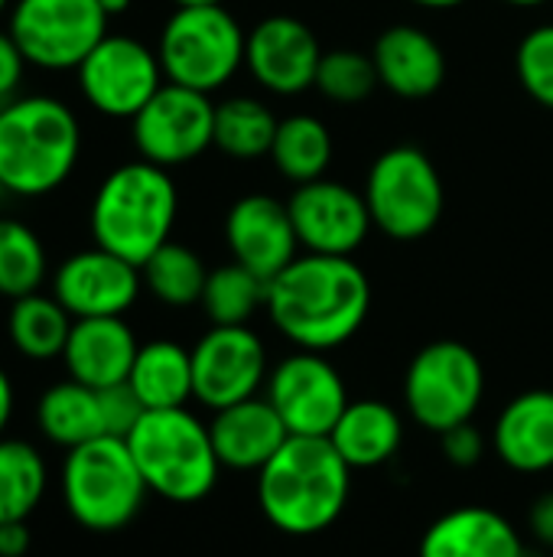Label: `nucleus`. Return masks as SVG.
<instances>
[{"instance_id": "nucleus-1", "label": "nucleus", "mask_w": 553, "mask_h": 557, "mask_svg": "<svg viewBox=\"0 0 553 557\" xmlns=\"http://www.w3.org/2000/svg\"><path fill=\"white\" fill-rule=\"evenodd\" d=\"M264 310L297 349L329 352L365 326L372 281L352 258L306 251L267 284Z\"/></svg>"}, {"instance_id": "nucleus-2", "label": "nucleus", "mask_w": 553, "mask_h": 557, "mask_svg": "<svg viewBox=\"0 0 553 557\" xmlns=\"http://www.w3.org/2000/svg\"><path fill=\"white\" fill-rule=\"evenodd\" d=\"M352 467L329 437H290L257 473V506L284 535L326 532L349 503Z\"/></svg>"}, {"instance_id": "nucleus-3", "label": "nucleus", "mask_w": 553, "mask_h": 557, "mask_svg": "<svg viewBox=\"0 0 553 557\" xmlns=\"http://www.w3.org/2000/svg\"><path fill=\"white\" fill-rule=\"evenodd\" d=\"M81 153L75 111L52 95L0 104V183L10 196L36 199L59 189Z\"/></svg>"}, {"instance_id": "nucleus-4", "label": "nucleus", "mask_w": 553, "mask_h": 557, "mask_svg": "<svg viewBox=\"0 0 553 557\" xmlns=\"http://www.w3.org/2000/svg\"><path fill=\"white\" fill-rule=\"evenodd\" d=\"M179 193L169 170L134 160L111 170L91 199V238L98 248L143 268L153 251L169 242Z\"/></svg>"}, {"instance_id": "nucleus-5", "label": "nucleus", "mask_w": 553, "mask_h": 557, "mask_svg": "<svg viewBox=\"0 0 553 557\" xmlns=\"http://www.w3.org/2000/svg\"><path fill=\"white\" fill-rule=\"evenodd\" d=\"M127 447L150 493L166 503H202L218 483V454L209 424L186 408L147 411L127 434Z\"/></svg>"}, {"instance_id": "nucleus-6", "label": "nucleus", "mask_w": 553, "mask_h": 557, "mask_svg": "<svg viewBox=\"0 0 553 557\" xmlns=\"http://www.w3.org/2000/svg\"><path fill=\"white\" fill-rule=\"evenodd\" d=\"M59 486L68 516L98 535L130 525L150 493L127 441L121 437H98L68 450Z\"/></svg>"}, {"instance_id": "nucleus-7", "label": "nucleus", "mask_w": 553, "mask_h": 557, "mask_svg": "<svg viewBox=\"0 0 553 557\" xmlns=\"http://www.w3.org/2000/svg\"><path fill=\"white\" fill-rule=\"evenodd\" d=\"M244 49L248 33L222 3H215L176 7L160 33L156 55L166 82L209 95L235 78L244 65Z\"/></svg>"}, {"instance_id": "nucleus-8", "label": "nucleus", "mask_w": 553, "mask_h": 557, "mask_svg": "<svg viewBox=\"0 0 553 557\" xmlns=\"http://www.w3.org/2000/svg\"><path fill=\"white\" fill-rule=\"evenodd\" d=\"M365 202L378 232L394 242H417L437 228L447 193L433 160L420 147L401 144L372 163Z\"/></svg>"}, {"instance_id": "nucleus-9", "label": "nucleus", "mask_w": 553, "mask_h": 557, "mask_svg": "<svg viewBox=\"0 0 553 557\" xmlns=\"http://www.w3.org/2000/svg\"><path fill=\"white\" fill-rule=\"evenodd\" d=\"M486 395V369L479 356L456 339H437L424 346L404 375L407 414L430 434H447L456 424L473 421Z\"/></svg>"}, {"instance_id": "nucleus-10", "label": "nucleus", "mask_w": 553, "mask_h": 557, "mask_svg": "<svg viewBox=\"0 0 553 557\" xmlns=\"http://www.w3.org/2000/svg\"><path fill=\"white\" fill-rule=\"evenodd\" d=\"M108 20L98 0H13L7 29L29 65L65 72L108 36Z\"/></svg>"}, {"instance_id": "nucleus-11", "label": "nucleus", "mask_w": 553, "mask_h": 557, "mask_svg": "<svg viewBox=\"0 0 553 557\" xmlns=\"http://www.w3.org/2000/svg\"><path fill=\"white\" fill-rule=\"evenodd\" d=\"M130 124L140 160L163 170L183 166L215 144V104L209 95L173 82H163Z\"/></svg>"}, {"instance_id": "nucleus-12", "label": "nucleus", "mask_w": 553, "mask_h": 557, "mask_svg": "<svg viewBox=\"0 0 553 557\" xmlns=\"http://www.w3.org/2000/svg\"><path fill=\"white\" fill-rule=\"evenodd\" d=\"M78 72L81 98L104 117L134 121L137 111L163 88L160 55L134 36H104Z\"/></svg>"}, {"instance_id": "nucleus-13", "label": "nucleus", "mask_w": 553, "mask_h": 557, "mask_svg": "<svg viewBox=\"0 0 553 557\" xmlns=\"http://www.w3.org/2000/svg\"><path fill=\"white\" fill-rule=\"evenodd\" d=\"M290 437H329L349 408V392L339 369L323 352H293L267 375L264 395Z\"/></svg>"}, {"instance_id": "nucleus-14", "label": "nucleus", "mask_w": 553, "mask_h": 557, "mask_svg": "<svg viewBox=\"0 0 553 557\" xmlns=\"http://www.w3.org/2000/svg\"><path fill=\"white\" fill-rule=\"evenodd\" d=\"M267 375V349L251 326H212L192 346V398L209 411L257 398Z\"/></svg>"}, {"instance_id": "nucleus-15", "label": "nucleus", "mask_w": 553, "mask_h": 557, "mask_svg": "<svg viewBox=\"0 0 553 557\" xmlns=\"http://www.w3.org/2000/svg\"><path fill=\"white\" fill-rule=\"evenodd\" d=\"M300 248L310 255L352 258L372 228V212L365 193H355L336 180L300 183L287 199Z\"/></svg>"}, {"instance_id": "nucleus-16", "label": "nucleus", "mask_w": 553, "mask_h": 557, "mask_svg": "<svg viewBox=\"0 0 553 557\" xmlns=\"http://www.w3.org/2000/svg\"><path fill=\"white\" fill-rule=\"evenodd\" d=\"M140 287V268L98 245L68 255L52 274V297L72 313V320L124 317L137 304Z\"/></svg>"}, {"instance_id": "nucleus-17", "label": "nucleus", "mask_w": 553, "mask_h": 557, "mask_svg": "<svg viewBox=\"0 0 553 557\" xmlns=\"http://www.w3.org/2000/svg\"><path fill=\"white\" fill-rule=\"evenodd\" d=\"M323 49L316 33L287 13L261 20L248 33L244 65L254 82L274 95H300L316 85Z\"/></svg>"}, {"instance_id": "nucleus-18", "label": "nucleus", "mask_w": 553, "mask_h": 557, "mask_svg": "<svg viewBox=\"0 0 553 557\" xmlns=\"http://www.w3.org/2000/svg\"><path fill=\"white\" fill-rule=\"evenodd\" d=\"M225 242L228 251L238 264H244L248 271H254L257 277H264L267 284L290 264L297 261V228L290 219L287 202L254 193L238 199L228 209L225 219Z\"/></svg>"}, {"instance_id": "nucleus-19", "label": "nucleus", "mask_w": 553, "mask_h": 557, "mask_svg": "<svg viewBox=\"0 0 553 557\" xmlns=\"http://www.w3.org/2000/svg\"><path fill=\"white\" fill-rule=\"evenodd\" d=\"M209 434L218 463L238 473H261L274 460V454L290 441L287 424L267 398H248L215 411Z\"/></svg>"}, {"instance_id": "nucleus-20", "label": "nucleus", "mask_w": 553, "mask_h": 557, "mask_svg": "<svg viewBox=\"0 0 553 557\" xmlns=\"http://www.w3.org/2000/svg\"><path fill=\"white\" fill-rule=\"evenodd\" d=\"M137 349L140 343L124 317H91L72 323L62 362L68 379L101 392L130 379Z\"/></svg>"}, {"instance_id": "nucleus-21", "label": "nucleus", "mask_w": 553, "mask_h": 557, "mask_svg": "<svg viewBox=\"0 0 553 557\" xmlns=\"http://www.w3.org/2000/svg\"><path fill=\"white\" fill-rule=\"evenodd\" d=\"M372 62L378 82L401 98H427L447 78V59L440 42L420 26H407V23L388 26L378 36L372 49Z\"/></svg>"}, {"instance_id": "nucleus-22", "label": "nucleus", "mask_w": 553, "mask_h": 557, "mask_svg": "<svg viewBox=\"0 0 553 557\" xmlns=\"http://www.w3.org/2000/svg\"><path fill=\"white\" fill-rule=\"evenodd\" d=\"M417 557H528L518 529L489 506H460L420 539Z\"/></svg>"}, {"instance_id": "nucleus-23", "label": "nucleus", "mask_w": 553, "mask_h": 557, "mask_svg": "<svg viewBox=\"0 0 553 557\" xmlns=\"http://www.w3.org/2000/svg\"><path fill=\"white\" fill-rule=\"evenodd\" d=\"M495 454L515 473L553 470V392L531 388L512 398L492 431Z\"/></svg>"}, {"instance_id": "nucleus-24", "label": "nucleus", "mask_w": 553, "mask_h": 557, "mask_svg": "<svg viewBox=\"0 0 553 557\" xmlns=\"http://www.w3.org/2000/svg\"><path fill=\"white\" fill-rule=\"evenodd\" d=\"M329 441L352 470H375L398 457L404 444V421L388 401H349Z\"/></svg>"}, {"instance_id": "nucleus-25", "label": "nucleus", "mask_w": 553, "mask_h": 557, "mask_svg": "<svg viewBox=\"0 0 553 557\" xmlns=\"http://www.w3.org/2000/svg\"><path fill=\"white\" fill-rule=\"evenodd\" d=\"M127 385L147 411L186 408L192 398V349L173 339H153L137 349Z\"/></svg>"}, {"instance_id": "nucleus-26", "label": "nucleus", "mask_w": 553, "mask_h": 557, "mask_svg": "<svg viewBox=\"0 0 553 557\" xmlns=\"http://www.w3.org/2000/svg\"><path fill=\"white\" fill-rule=\"evenodd\" d=\"M36 424L39 431L65 447V450H75L88 441H98V437H108L104 434V421H101V401H98V392L68 379V382H55L49 385L39 401H36Z\"/></svg>"}, {"instance_id": "nucleus-27", "label": "nucleus", "mask_w": 553, "mask_h": 557, "mask_svg": "<svg viewBox=\"0 0 553 557\" xmlns=\"http://www.w3.org/2000/svg\"><path fill=\"white\" fill-rule=\"evenodd\" d=\"M72 313L46 294H26L16 297L7 313V336L13 349L33 362L62 359L68 333H72Z\"/></svg>"}, {"instance_id": "nucleus-28", "label": "nucleus", "mask_w": 553, "mask_h": 557, "mask_svg": "<svg viewBox=\"0 0 553 557\" xmlns=\"http://www.w3.org/2000/svg\"><path fill=\"white\" fill-rule=\"evenodd\" d=\"M271 160L277 170L300 183H313L326 176V166L332 160V137L329 127L313 114H290L277 124V137L271 147Z\"/></svg>"}, {"instance_id": "nucleus-29", "label": "nucleus", "mask_w": 553, "mask_h": 557, "mask_svg": "<svg viewBox=\"0 0 553 557\" xmlns=\"http://www.w3.org/2000/svg\"><path fill=\"white\" fill-rule=\"evenodd\" d=\"M49 470L42 454L13 437H0V522H26L42 503Z\"/></svg>"}, {"instance_id": "nucleus-30", "label": "nucleus", "mask_w": 553, "mask_h": 557, "mask_svg": "<svg viewBox=\"0 0 553 557\" xmlns=\"http://www.w3.org/2000/svg\"><path fill=\"white\" fill-rule=\"evenodd\" d=\"M277 124L280 121L264 101L251 95L228 98L215 104V147L231 160H257L271 153Z\"/></svg>"}, {"instance_id": "nucleus-31", "label": "nucleus", "mask_w": 553, "mask_h": 557, "mask_svg": "<svg viewBox=\"0 0 553 557\" xmlns=\"http://www.w3.org/2000/svg\"><path fill=\"white\" fill-rule=\"evenodd\" d=\"M261 307H267L264 277H257L238 261L209 271L202 290V310L212 320V326H248Z\"/></svg>"}, {"instance_id": "nucleus-32", "label": "nucleus", "mask_w": 553, "mask_h": 557, "mask_svg": "<svg viewBox=\"0 0 553 557\" xmlns=\"http://www.w3.org/2000/svg\"><path fill=\"white\" fill-rule=\"evenodd\" d=\"M140 274H143V287L166 307L202 304V290L209 281L202 258L176 242H166L160 251H153L140 268Z\"/></svg>"}, {"instance_id": "nucleus-33", "label": "nucleus", "mask_w": 553, "mask_h": 557, "mask_svg": "<svg viewBox=\"0 0 553 557\" xmlns=\"http://www.w3.org/2000/svg\"><path fill=\"white\" fill-rule=\"evenodd\" d=\"M46 248L39 235L16 219H0V294L16 300L36 294L46 281Z\"/></svg>"}, {"instance_id": "nucleus-34", "label": "nucleus", "mask_w": 553, "mask_h": 557, "mask_svg": "<svg viewBox=\"0 0 553 557\" xmlns=\"http://www.w3.org/2000/svg\"><path fill=\"white\" fill-rule=\"evenodd\" d=\"M378 72L372 55L359 49H332L323 52L319 72H316V88L339 104H359L378 88Z\"/></svg>"}, {"instance_id": "nucleus-35", "label": "nucleus", "mask_w": 553, "mask_h": 557, "mask_svg": "<svg viewBox=\"0 0 553 557\" xmlns=\"http://www.w3.org/2000/svg\"><path fill=\"white\" fill-rule=\"evenodd\" d=\"M515 72L521 88L553 111V23L535 26L515 52Z\"/></svg>"}, {"instance_id": "nucleus-36", "label": "nucleus", "mask_w": 553, "mask_h": 557, "mask_svg": "<svg viewBox=\"0 0 553 557\" xmlns=\"http://www.w3.org/2000/svg\"><path fill=\"white\" fill-rule=\"evenodd\" d=\"M98 401H101V421H104V434L108 437H121L127 441V434L140 424V418L147 414L143 401L137 398V392L121 382V385H111V388H101L98 392Z\"/></svg>"}, {"instance_id": "nucleus-37", "label": "nucleus", "mask_w": 553, "mask_h": 557, "mask_svg": "<svg viewBox=\"0 0 553 557\" xmlns=\"http://www.w3.org/2000/svg\"><path fill=\"white\" fill-rule=\"evenodd\" d=\"M440 450L453 467L469 470L486 457V437L473 421H466V424H456L447 434H440Z\"/></svg>"}, {"instance_id": "nucleus-38", "label": "nucleus", "mask_w": 553, "mask_h": 557, "mask_svg": "<svg viewBox=\"0 0 553 557\" xmlns=\"http://www.w3.org/2000/svg\"><path fill=\"white\" fill-rule=\"evenodd\" d=\"M26 55L20 52L16 39L10 36V29H0V104L16 98V88L23 85V72H26Z\"/></svg>"}, {"instance_id": "nucleus-39", "label": "nucleus", "mask_w": 553, "mask_h": 557, "mask_svg": "<svg viewBox=\"0 0 553 557\" xmlns=\"http://www.w3.org/2000/svg\"><path fill=\"white\" fill-rule=\"evenodd\" d=\"M528 525H531V535L544 548H553V493H544V496L535 499L531 516H528Z\"/></svg>"}, {"instance_id": "nucleus-40", "label": "nucleus", "mask_w": 553, "mask_h": 557, "mask_svg": "<svg viewBox=\"0 0 553 557\" xmlns=\"http://www.w3.org/2000/svg\"><path fill=\"white\" fill-rule=\"evenodd\" d=\"M29 552L26 522H0V557H23Z\"/></svg>"}, {"instance_id": "nucleus-41", "label": "nucleus", "mask_w": 553, "mask_h": 557, "mask_svg": "<svg viewBox=\"0 0 553 557\" xmlns=\"http://www.w3.org/2000/svg\"><path fill=\"white\" fill-rule=\"evenodd\" d=\"M13 401H16L13 382H10V375L3 372V366H0V437H3V431H7V424H10V418H13Z\"/></svg>"}, {"instance_id": "nucleus-42", "label": "nucleus", "mask_w": 553, "mask_h": 557, "mask_svg": "<svg viewBox=\"0 0 553 557\" xmlns=\"http://www.w3.org/2000/svg\"><path fill=\"white\" fill-rule=\"evenodd\" d=\"M424 10H453V7H463L466 0H411Z\"/></svg>"}, {"instance_id": "nucleus-43", "label": "nucleus", "mask_w": 553, "mask_h": 557, "mask_svg": "<svg viewBox=\"0 0 553 557\" xmlns=\"http://www.w3.org/2000/svg\"><path fill=\"white\" fill-rule=\"evenodd\" d=\"M101 3V10L108 13V16H117V13H124L127 7H130V0H98Z\"/></svg>"}, {"instance_id": "nucleus-44", "label": "nucleus", "mask_w": 553, "mask_h": 557, "mask_svg": "<svg viewBox=\"0 0 553 557\" xmlns=\"http://www.w3.org/2000/svg\"><path fill=\"white\" fill-rule=\"evenodd\" d=\"M176 7H215V3H222V0H173Z\"/></svg>"}, {"instance_id": "nucleus-45", "label": "nucleus", "mask_w": 553, "mask_h": 557, "mask_svg": "<svg viewBox=\"0 0 553 557\" xmlns=\"http://www.w3.org/2000/svg\"><path fill=\"white\" fill-rule=\"evenodd\" d=\"M505 3H512V7H541L548 0H505Z\"/></svg>"}, {"instance_id": "nucleus-46", "label": "nucleus", "mask_w": 553, "mask_h": 557, "mask_svg": "<svg viewBox=\"0 0 553 557\" xmlns=\"http://www.w3.org/2000/svg\"><path fill=\"white\" fill-rule=\"evenodd\" d=\"M7 7H10V0H0V13H3Z\"/></svg>"}, {"instance_id": "nucleus-47", "label": "nucleus", "mask_w": 553, "mask_h": 557, "mask_svg": "<svg viewBox=\"0 0 553 557\" xmlns=\"http://www.w3.org/2000/svg\"><path fill=\"white\" fill-rule=\"evenodd\" d=\"M3 196H7V189H3V183H0V202H3Z\"/></svg>"}]
</instances>
